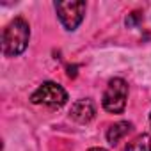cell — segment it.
I'll use <instances>...</instances> for the list:
<instances>
[{
    "mask_svg": "<svg viewBox=\"0 0 151 151\" xmlns=\"http://www.w3.org/2000/svg\"><path fill=\"white\" fill-rule=\"evenodd\" d=\"M30 43V25L23 16L13 18L2 32V53L9 59L20 57Z\"/></svg>",
    "mask_w": 151,
    "mask_h": 151,
    "instance_id": "1",
    "label": "cell"
},
{
    "mask_svg": "<svg viewBox=\"0 0 151 151\" xmlns=\"http://www.w3.org/2000/svg\"><path fill=\"white\" fill-rule=\"evenodd\" d=\"M128 82L121 77H114L109 80L103 96H101V109L109 114L119 116L126 110V103H128Z\"/></svg>",
    "mask_w": 151,
    "mask_h": 151,
    "instance_id": "2",
    "label": "cell"
},
{
    "mask_svg": "<svg viewBox=\"0 0 151 151\" xmlns=\"http://www.w3.org/2000/svg\"><path fill=\"white\" fill-rule=\"evenodd\" d=\"M53 7L60 25L68 32H75L82 25L87 11V4L84 0H59L53 4Z\"/></svg>",
    "mask_w": 151,
    "mask_h": 151,
    "instance_id": "3",
    "label": "cell"
},
{
    "mask_svg": "<svg viewBox=\"0 0 151 151\" xmlns=\"http://www.w3.org/2000/svg\"><path fill=\"white\" fill-rule=\"evenodd\" d=\"M68 100H69L68 91L60 84L52 82V80L43 82L30 94V103L43 105V107H48V109H62L68 103Z\"/></svg>",
    "mask_w": 151,
    "mask_h": 151,
    "instance_id": "4",
    "label": "cell"
},
{
    "mask_svg": "<svg viewBox=\"0 0 151 151\" xmlns=\"http://www.w3.org/2000/svg\"><path fill=\"white\" fill-rule=\"evenodd\" d=\"M69 117L78 124H89L96 117V103L93 98H80L71 103Z\"/></svg>",
    "mask_w": 151,
    "mask_h": 151,
    "instance_id": "5",
    "label": "cell"
},
{
    "mask_svg": "<svg viewBox=\"0 0 151 151\" xmlns=\"http://www.w3.org/2000/svg\"><path fill=\"white\" fill-rule=\"evenodd\" d=\"M133 130V124L130 121H117L114 124H110L107 128V133H105V139L110 146H117L130 132Z\"/></svg>",
    "mask_w": 151,
    "mask_h": 151,
    "instance_id": "6",
    "label": "cell"
},
{
    "mask_svg": "<svg viewBox=\"0 0 151 151\" xmlns=\"http://www.w3.org/2000/svg\"><path fill=\"white\" fill-rule=\"evenodd\" d=\"M123 151H151V135L139 133L132 142L126 144V147Z\"/></svg>",
    "mask_w": 151,
    "mask_h": 151,
    "instance_id": "7",
    "label": "cell"
},
{
    "mask_svg": "<svg viewBox=\"0 0 151 151\" xmlns=\"http://www.w3.org/2000/svg\"><path fill=\"white\" fill-rule=\"evenodd\" d=\"M142 20V13H139V11H133V13H130L128 16H126V20H124V23H126V27H135L139 22Z\"/></svg>",
    "mask_w": 151,
    "mask_h": 151,
    "instance_id": "8",
    "label": "cell"
},
{
    "mask_svg": "<svg viewBox=\"0 0 151 151\" xmlns=\"http://www.w3.org/2000/svg\"><path fill=\"white\" fill-rule=\"evenodd\" d=\"M87 151H109V149H105V147H89Z\"/></svg>",
    "mask_w": 151,
    "mask_h": 151,
    "instance_id": "9",
    "label": "cell"
},
{
    "mask_svg": "<svg viewBox=\"0 0 151 151\" xmlns=\"http://www.w3.org/2000/svg\"><path fill=\"white\" fill-rule=\"evenodd\" d=\"M147 121H149V126H151V112H149V117H147Z\"/></svg>",
    "mask_w": 151,
    "mask_h": 151,
    "instance_id": "10",
    "label": "cell"
}]
</instances>
